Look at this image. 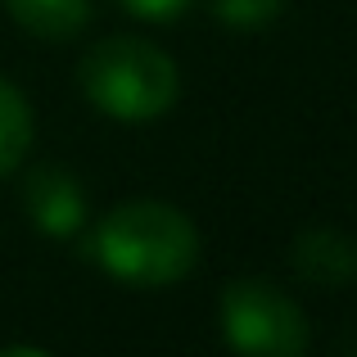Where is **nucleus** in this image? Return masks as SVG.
Wrapping results in <instances>:
<instances>
[{
    "mask_svg": "<svg viewBox=\"0 0 357 357\" xmlns=\"http://www.w3.org/2000/svg\"><path fill=\"white\" fill-rule=\"evenodd\" d=\"M23 208L45 236H73L86 222V195L68 167H32L23 176Z\"/></svg>",
    "mask_w": 357,
    "mask_h": 357,
    "instance_id": "4",
    "label": "nucleus"
},
{
    "mask_svg": "<svg viewBox=\"0 0 357 357\" xmlns=\"http://www.w3.org/2000/svg\"><path fill=\"white\" fill-rule=\"evenodd\" d=\"M294 271L307 280V285L340 289L357 271V244L344 240L340 231H331V227L303 231V236L294 240Z\"/></svg>",
    "mask_w": 357,
    "mask_h": 357,
    "instance_id": "5",
    "label": "nucleus"
},
{
    "mask_svg": "<svg viewBox=\"0 0 357 357\" xmlns=\"http://www.w3.org/2000/svg\"><path fill=\"white\" fill-rule=\"evenodd\" d=\"M222 331L236 353L262 357H298L312 340L303 307L262 276H240L222 289Z\"/></svg>",
    "mask_w": 357,
    "mask_h": 357,
    "instance_id": "3",
    "label": "nucleus"
},
{
    "mask_svg": "<svg viewBox=\"0 0 357 357\" xmlns=\"http://www.w3.org/2000/svg\"><path fill=\"white\" fill-rule=\"evenodd\" d=\"M77 77L91 105L118 122L163 118L181 96L172 54H163L140 36H109V41L91 45Z\"/></svg>",
    "mask_w": 357,
    "mask_h": 357,
    "instance_id": "2",
    "label": "nucleus"
},
{
    "mask_svg": "<svg viewBox=\"0 0 357 357\" xmlns=\"http://www.w3.org/2000/svg\"><path fill=\"white\" fill-rule=\"evenodd\" d=\"M91 258L122 285H172L199 258V231L163 199H131L105 213L91 236Z\"/></svg>",
    "mask_w": 357,
    "mask_h": 357,
    "instance_id": "1",
    "label": "nucleus"
},
{
    "mask_svg": "<svg viewBox=\"0 0 357 357\" xmlns=\"http://www.w3.org/2000/svg\"><path fill=\"white\" fill-rule=\"evenodd\" d=\"M122 9H131L136 18H149V23H167V18L185 14L195 0H118Z\"/></svg>",
    "mask_w": 357,
    "mask_h": 357,
    "instance_id": "9",
    "label": "nucleus"
},
{
    "mask_svg": "<svg viewBox=\"0 0 357 357\" xmlns=\"http://www.w3.org/2000/svg\"><path fill=\"white\" fill-rule=\"evenodd\" d=\"M14 23L41 41H68L86 27L91 0H5Z\"/></svg>",
    "mask_w": 357,
    "mask_h": 357,
    "instance_id": "6",
    "label": "nucleus"
},
{
    "mask_svg": "<svg viewBox=\"0 0 357 357\" xmlns=\"http://www.w3.org/2000/svg\"><path fill=\"white\" fill-rule=\"evenodd\" d=\"M27 145H32V109L14 82L0 77V176L23 163Z\"/></svg>",
    "mask_w": 357,
    "mask_h": 357,
    "instance_id": "7",
    "label": "nucleus"
},
{
    "mask_svg": "<svg viewBox=\"0 0 357 357\" xmlns=\"http://www.w3.org/2000/svg\"><path fill=\"white\" fill-rule=\"evenodd\" d=\"M289 0H213V14L227 27H262L285 9Z\"/></svg>",
    "mask_w": 357,
    "mask_h": 357,
    "instance_id": "8",
    "label": "nucleus"
}]
</instances>
